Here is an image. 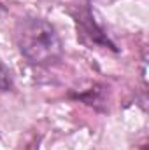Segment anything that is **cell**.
<instances>
[{"label": "cell", "instance_id": "cell-3", "mask_svg": "<svg viewBox=\"0 0 149 150\" xmlns=\"http://www.w3.org/2000/svg\"><path fill=\"white\" fill-rule=\"evenodd\" d=\"M0 14H4V9H2V7H0Z\"/></svg>", "mask_w": 149, "mask_h": 150}, {"label": "cell", "instance_id": "cell-2", "mask_svg": "<svg viewBox=\"0 0 149 150\" xmlns=\"http://www.w3.org/2000/svg\"><path fill=\"white\" fill-rule=\"evenodd\" d=\"M12 74L9 72V68H5L4 65H0V91H9L12 89Z\"/></svg>", "mask_w": 149, "mask_h": 150}, {"label": "cell", "instance_id": "cell-1", "mask_svg": "<svg viewBox=\"0 0 149 150\" xmlns=\"http://www.w3.org/2000/svg\"><path fill=\"white\" fill-rule=\"evenodd\" d=\"M16 42L32 65H49L62 58L63 45L58 32L42 18H21L16 25Z\"/></svg>", "mask_w": 149, "mask_h": 150}]
</instances>
